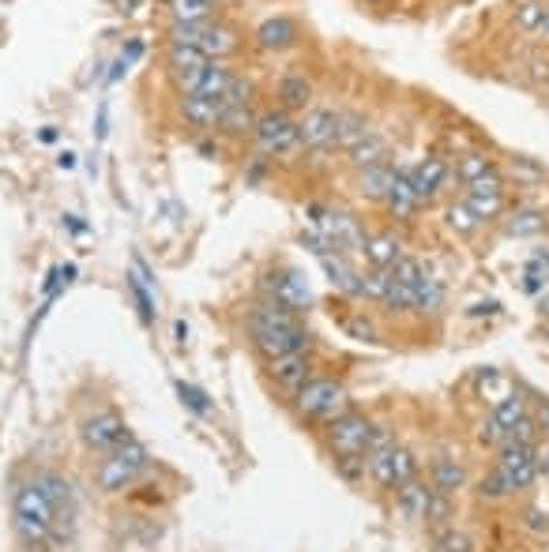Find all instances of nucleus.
I'll list each match as a JSON object with an SVG mask.
<instances>
[{"instance_id":"1","label":"nucleus","mask_w":549,"mask_h":552,"mask_svg":"<svg viewBox=\"0 0 549 552\" xmlns=\"http://www.w3.org/2000/svg\"><path fill=\"white\" fill-rule=\"evenodd\" d=\"M245 335H249L252 350L260 353L264 361L283 357V353H313V335L305 331L298 312L275 305L267 297H260L245 312Z\"/></svg>"},{"instance_id":"2","label":"nucleus","mask_w":549,"mask_h":552,"mask_svg":"<svg viewBox=\"0 0 549 552\" xmlns=\"http://www.w3.org/2000/svg\"><path fill=\"white\" fill-rule=\"evenodd\" d=\"M294 410H298L301 417L316 421V425H331V421H339V417L350 410V395H346V387L339 384V380H331V376H313V380L294 395Z\"/></svg>"},{"instance_id":"3","label":"nucleus","mask_w":549,"mask_h":552,"mask_svg":"<svg viewBox=\"0 0 549 552\" xmlns=\"http://www.w3.org/2000/svg\"><path fill=\"white\" fill-rule=\"evenodd\" d=\"M12 519H16V534L27 545H46L53 537V522H57V507L49 504L38 485H23L12 504Z\"/></svg>"},{"instance_id":"4","label":"nucleus","mask_w":549,"mask_h":552,"mask_svg":"<svg viewBox=\"0 0 549 552\" xmlns=\"http://www.w3.org/2000/svg\"><path fill=\"white\" fill-rule=\"evenodd\" d=\"M373 429H377V421L358 410H346L339 421L324 425V444H328L331 459H365Z\"/></svg>"},{"instance_id":"5","label":"nucleus","mask_w":549,"mask_h":552,"mask_svg":"<svg viewBox=\"0 0 549 552\" xmlns=\"http://www.w3.org/2000/svg\"><path fill=\"white\" fill-rule=\"evenodd\" d=\"M252 143H256V151L264 154V158H286V154L301 151L294 113H286L283 106L260 113L256 128H252Z\"/></svg>"},{"instance_id":"6","label":"nucleus","mask_w":549,"mask_h":552,"mask_svg":"<svg viewBox=\"0 0 549 552\" xmlns=\"http://www.w3.org/2000/svg\"><path fill=\"white\" fill-rule=\"evenodd\" d=\"M147 462H151V455H147V447L140 444V440H128V444H121L113 455H106V459L98 462V489L102 492H125L128 485H136V477L147 470Z\"/></svg>"},{"instance_id":"7","label":"nucleus","mask_w":549,"mask_h":552,"mask_svg":"<svg viewBox=\"0 0 549 552\" xmlns=\"http://www.w3.org/2000/svg\"><path fill=\"white\" fill-rule=\"evenodd\" d=\"M365 470H369V477H373L384 492H395V489H403L410 477H418V455H414L407 444L395 440L392 447L369 455V459H365Z\"/></svg>"},{"instance_id":"8","label":"nucleus","mask_w":549,"mask_h":552,"mask_svg":"<svg viewBox=\"0 0 549 552\" xmlns=\"http://www.w3.org/2000/svg\"><path fill=\"white\" fill-rule=\"evenodd\" d=\"M497 470L504 474V481L512 485V492H527L538 481V444H519V440H504L497 447Z\"/></svg>"},{"instance_id":"9","label":"nucleus","mask_w":549,"mask_h":552,"mask_svg":"<svg viewBox=\"0 0 549 552\" xmlns=\"http://www.w3.org/2000/svg\"><path fill=\"white\" fill-rule=\"evenodd\" d=\"M260 293H264L267 301H275V305L298 312V316H305V312L313 308L309 278L301 275V271H294V267H286V271H271V275L260 278Z\"/></svg>"},{"instance_id":"10","label":"nucleus","mask_w":549,"mask_h":552,"mask_svg":"<svg viewBox=\"0 0 549 552\" xmlns=\"http://www.w3.org/2000/svg\"><path fill=\"white\" fill-rule=\"evenodd\" d=\"M463 203L471 207L482 222H497L504 215V203H508V177L501 169H493L478 181L463 184Z\"/></svg>"},{"instance_id":"11","label":"nucleus","mask_w":549,"mask_h":552,"mask_svg":"<svg viewBox=\"0 0 549 552\" xmlns=\"http://www.w3.org/2000/svg\"><path fill=\"white\" fill-rule=\"evenodd\" d=\"M79 440H83L87 451H95V455H113L117 447L132 440V432H128V425L113 410H102V414L87 417L79 425Z\"/></svg>"},{"instance_id":"12","label":"nucleus","mask_w":549,"mask_h":552,"mask_svg":"<svg viewBox=\"0 0 549 552\" xmlns=\"http://www.w3.org/2000/svg\"><path fill=\"white\" fill-rule=\"evenodd\" d=\"M335 113L328 106H309L298 117V143L305 151H335Z\"/></svg>"},{"instance_id":"13","label":"nucleus","mask_w":549,"mask_h":552,"mask_svg":"<svg viewBox=\"0 0 549 552\" xmlns=\"http://www.w3.org/2000/svg\"><path fill=\"white\" fill-rule=\"evenodd\" d=\"M452 166H448V158H440V154H429V158H422L418 166H410V184H414V192H418V200L433 203L452 184Z\"/></svg>"},{"instance_id":"14","label":"nucleus","mask_w":549,"mask_h":552,"mask_svg":"<svg viewBox=\"0 0 549 552\" xmlns=\"http://www.w3.org/2000/svg\"><path fill=\"white\" fill-rule=\"evenodd\" d=\"M267 376L275 380V387H283L286 395L294 399L301 387L313 380V361H309V353H283V357L267 361Z\"/></svg>"},{"instance_id":"15","label":"nucleus","mask_w":549,"mask_h":552,"mask_svg":"<svg viewBox=\"0 0 549 552\" xmlns=\"http://www.w3.org/2000/svg\"><path fill=\"white\" fill-rule=\"evenodd\" d=\"M207 57L200 53V49L192 46H166V68H170L173 83H177V91L181 94H192V87H196V79L207 72Z\"/></svg>"},{"instance_id":"16","label":"nucleus","mask_w":549,"mask_h":552,"mask_svg":"<svg viewBox=\"0 0 549 552\" xmlns=\"http://www.w3.org/2000/svg\"><path fill=\"white\" fill-rule=\"evenodd\" d=\"M298 23L290 16H271L264 19L256 31H252V46L260 49V53H286V49L298 46Z\"/></svg>"},{"instance_id":"17","label":"nucleus","mask_w":549,"mask_h":552,"mask_svg":"<svg viewBox=\"0 0 549 552\" xmlns=\"http://www.w3.org/2000/svg\"><path fill=\"white\" fill-rule=\"evenodd\" d=\"M384 211L395 218V222H414V215L422 211V200L410 184V166H395V181L384 196Z\"/></svg>"},{"instance_id":"18","label":"nucleus","mask_w":549,"mask_h":552,"mask_svg":"<svg viewBox=\"0 0 549 552\" xmlns=\"http://www.w3.org/2000/svg\"><path fill=\"white\" fill-rule=\"evenodd\" d=\"M361 256L373 271H388L399 256H403V237L392 230H380V233H365V245H361Z\"/></svg>"},{"instance_id":"19","label":"nucleus","mask_w":549,"mask_h":552,"mask_svg":"<svg viewBox=\"0 0 549 552\" xmlns=\"http://www.w3.org/2000/svg\"><path fill=\"white\" fill-rule=\"evenodd\" d=\"M237 49H241V38H237L234 27H226L219 19H207L204 38H200V53H204L207 61L226 64V57H234Z\"/></svg>"},{"instance_id":"20","label":"nucleus","mask_w":549,"mask_h":552,"mask_svg":"<svg viewBox=\"0 0 549 552\" xmlns=\"http://www.w3.org/2000/svg\"><path fill=\"white\" fill-rule=\"evenodd\" d=\"M429 485L444 496H459L467 489V466L455 459V455H437L429 462Z\"/></svg>"},{"instance_id":"21","label":"nucleus","mask_w":549,"mask_h":552,"mask_svg":"<svg viewBox=\"0 0 549 552\" xmlns=\"http://www.w3.org/2000/svg\"><path fill=\"white\" fill-rule=\"evenodd\" d=\"M429 500H433V485L422 481V477H410L403 489H395V511L407 522H422Z\"/></svg>"},{"instance_id":"22","label":"nucleus","mask_w":549,"mask_h":552,"mask_svg":"<svg viewBox=\"0 0 549 552\" xmlns=\"http://www.w3.org/2000/svg\"><path fill=\"white\" fill-rule=\"evenodd\" d=\"M324 271H328V282L335 286L339 293H346L350 301H365V286H361V275L354 263L346 260V256H324Z\"/></svg>"},{"instance_id":"23","label":"nucleus","mask_w":549,"mask_h":552,"mask_svg":"<svg viewBox=\"0 0 549 552\" xmlns=\"http://www.w3.org/2000/svg\"><path fill=\"white\" fill-rule=\"evenodd\" d=\"M222 102L219 98H204V94H181V117L192 128H204V132H215V124L222 117Z\"/></svg>"},{"instance_id":"24","label":"nucleus","mask_w":549,"mask_h":552,"mask_svg":"<svg viewBox=\"0 0 549 552\" xmlns=\"http://www.w3.org/2000/svg\"><path fill=\"white\" fill-rule=\"evenodd\" d=\"M346 162H350L354 173H361V169H369V166H380V162H392V154H388V139L373 128L361 143H354V147L346 151Z\"/></svg>"},{"instance_id":"25","label":"nucleus","mask_w":549,"mask_h":552,"mask_svg":"<svg viewBox=\"0 0 549 552\" xmlns=\"http://www.w3.org/2000/svg\"><path fill=\"white\" fill-rule=\"evenodd\" d=\"M395 181V166L392 162H380V166H369L358 173V196L365 203H384V196H388V188H392Z\"/></svg>"},{"instance_id":"26","label":"nucleus","mask_w":549,"mask_h":552,"mask_svg":"<svg viewBox=\"0 0 549 552\" xmlns=\"http://www.w3.org/2000/svg\"><path fill=\"white\" fill-rule=\"evenodd\" d=\"M369 132H373V124L365 121V113H358V109H339L335 113V151H350Z\"/></svg>"},{"instance_id":"27","label":"nucleus","mask_w":549,"mask_h":552,"mask_svg":"<svg viewBox=\"0 0 549 552\" xmlns=\"http://www.w3.org/2000/svg\"><path fill=\"white\" fill-rule=\"evenodd\" d=\"M279 102L286 113H305L313 106V83L305 79V72H286L279 79Z\"/></svg>"},{"instance_id":"28","label":"nucleus","mask_w":549,"mask_h":552,"mask_svg":"<svg viewBox=\"0 0 549 552\" xmlns=\"http://www.w3.org/2000/svg\"><path fill=\"white\" fill-rule=\"evenodd\" d=\"M501 230L508 237H542L549 230V218L546 211H538V207H516L512 215L501 222Z\"/></svg>"},{"instance_id":"29","label":"nucleus","mask_w":549,"mask_h":552,"mask_svg":"<svg viewBox=\"0 0 549 552\" xmlns=\"http://www.w3.org/2000/svg\"><path fill=\"white\" fill-rule=\"evenodd\" d=\"M444 308H448V290H444V282L425 271V278L414 286V312H418V316H440Z\"/></svg>"},{"instance_id":"30","label":"nucleus","mask_w":549,"mask_h":552,"mask_svg":"<svg viewBox=\"0 0 549 552\" xmlns=\"http://www.w3.org/2000/svg\"><path fill=\"white\" fill-rule=\"evenodd\" d=\"M444 226H448V233H455V237H474L486 222L474 215L471 207L463 203V196H459V200L444 203Z\"/></svg>"},{"instance_id":"31","label":"nucleus","mask_w":549,"mask_h":552,"mask_svg":"<svg viewBox=\"0 0 549 552\" xmlns=\"http://www.w3.org/2000/svg\"><path fill=\"white\" fill-rule=\"evenodd\" d=\"M256 117H260V113H252V106H226L219 124H215V132H222V136H230V139H245V136H252V128H256Z\"/></svg>"},{"instance_id":"32","label":"nucleus","mask_w":549,"mask_h":552,"mask_svg":"<svg viewBox=\"0 0 549 552\" xmlns=\"http://www.w3.org/2000/svg\"><path fill=\"white\" fill-rule=\"evenodd\" d=\"M493 169H497V162H493L486 151H463L459 158H455L452 173L459 184H471V181H478V177L493 173Z\"/></svg>"},{"instance_id":"33","label":"nucleus","mask_w":549,"mask_h":552,"mask_svg":"<svg viewBox=\"0 0 549 552\" xmlns=\"http://www.w3.org/2000/svg\"><path fill=\"white\" fill-rule=\"evenodd\" d=\"M527 414H531V410H527V399H523L519 391H508V395H501V399L493 402V410H489V417L501 425L504 436H508V429H512L516 421H523Z\"/></svg>"},{"instance_id":"34","label":"nucleus","mask_w":549,"mask_h":552,"mask_svg":"<svg viewBox=\"0 0 549 552\" xmlns=\"http://www.w3.org/2000/svg\"><path fill=\"white\" fill-rule=\"evenodd\" d=\"M170 4L173 23H204V19H215V8L219 0H166Z\"/></svg>"},{"instance_id":"35","label":"nucleus","mask_w":549,"mask_h":552,"mask_svg":"<svg viewBox=\"0 0 549 552\" xmlns=\"http://www.w3.org/2000/svg\"><path fill=\"white\" fill-rule=\"evenodd\" d=\"M34 485L42 489V496H46L49 504L57 507V515H61V511H72V485H68L61 474H49L46 470V474L34 477Z\"/></svg>"},{"instance_id":"36","label":"nucleus","mask_w":549,"mask_h":552,"mask_svg":"<svg viewBox=\"0 0 549 552\" xmlns=\"http://www.w3.org/2000/svg\"><path fill=\"white\" fill-rule=\"evenodd\" d=\"M230 79H234V72L226 68V64L211 61L207 64V72L200 79H196V87H192V94H204V98H219L226 94V87H230Z\"/></svg>"},{"instance_id":"37","label":"nucleus","mask_w":549,"mask_h":552,"mask_svg":"<svg viewBox=\"0 0 549 552\" xmlns=\"http://www.w3.org/2000/svg\"><path fill=\"white\" fill-rule=\"evenodd\" d=\"M478 496H482V500H486V504H504V500H512V496H516V492H512V485H508V481H504V474H501V470H497V466H493V470H489V474L482 477V481H478Z\"/></svg>"},{"instance_id":"38","label":"nucleus","mask_w":549,"mask_h":552,"mask_svg":"<svg viewBox=\"0 0 549 552\" xmlns=\"http://www.w3.org/2000/svg\"><path fill=\"white\" fill-rule=\"evenodd\" d=\"M455 496H444V492L433 489V500H429V507H425V526H437V530H448L452 526V515H455Z\"/></svg>"},{"instance_id":"39","label":"nucleus","mask_w":549,"mask_h":552,"mask_svg":"<svg viewBox=\"0 0 549 552\" xmlns=\"http://www.w3.org/2000/svg\"><path fill=\"white\" fill-rule=\"evenodd\" d=\"M125 286H128V297L136 301V312H140V320L151 327V323H155V290H147V286H143L136 275H128Z\"/></svg>"},{"instance_id":"40","label":"nucleus","mask_w":549,"mask_h":552,"mask_svg":"<svg viewBox=\"0 0 549 552\" xmlns=\"http://www.w3.org/2000/svg\"><path fill=\"white\" fill-rule=\"evenodd\" d=\"M519 286H523V293L538 297L542 290H549V267L538 260V256H531V260H527V267H523V278H519Z\"/></svg>"},{"instance_id":"41","label":"nucleus","mask_w":549,"mask_h":552,"mask_svg":"<svg viewBox=\"0 0 549 552\" xmlns=\"http://www.w3.org/2000/svg\"><path fill=\"white\" fill-rule=\"evenodd\" d=\"M388 275H392L395 282H403V286H418V282L425 278V267L418 256H407V252H403V256L388 267Z\"/></svg>"},{"instance_id":"42","label":"nucleus","mask_w":549,"mask_h":552,"mask_svg":"<svg viewBox=\"0 0 549 552\" xmlns=\"http://www.w3.org/2000/svg\"><path fill=\"white\" fill-rule=\"evenodd\" d=\"M252 98H256V83L249 76H237L230 79V87L222 94V106H252Z\"/></svg>"},{"instance_id":"43","label":"nucleus","mask_w":549,"mask_h":552,"mask_svg":"<svg viewBox=\"0 0 549 552\" xmlns=\"http://www.w3.org/2000/svg\"><path fill=\"white\" fill-rule=\"evenodd\" d=\"M433 552H474V537L463 534V530H455V526H448V530H440L437 534Z\"/></svg>"},{"instance_id":"44","label":"nucleus","mask_w":549,"mask_h":552,"mask_svg":"<svg viewBox=\"0 0 549 552\" xmlns=\"http://www.w3.org/2000/svg\"><path fill=\"white\" fill-rule=\"evenodd\" d=\"M542 16H546V4L542 0H523L516 8V27L519 31H534L538 34V27H542Z\"/></svg>"},{"instance_id":"45","label":"nucleus","mask_w":549,"mask_h":552,"mask_svg":"<svg viewBox=\"0 0 549 552\" xmlns=\"http://www.w3.org/2000/svg\"><path fill=\"white\" fill-rule=\"evenodd\" d=\"M346 335L350 338H358V342H377V323L369 320V316H365V312H354V316H346Z\"/></svg>"},{"instance_id":"46","label":"nucleus","mask_w":549,"mask_h":552,"mask_svg":"<svg viewBox=\"0 0 549 552\" xmlns=\"http://www.w3.org/2000/svg\"><path fill=\"white\" fill-rule=\"evenodd\" d=\"M177 395H181V402H185V406H189L196 417L211 414V402H207V395L196 384H185V380H181V384H177Z\"/></svg>"},{"instance_id":"47","label":"nucleus","mask_w":549,"mask_h":552,"mask_svg":"<svg viewBox=\"0 0 549 552\" xmlns=\"http://www.w3.org/2000/svg\"><path fill=\"white\" fill-rule=\"evenodd\" d=\"M335 474L343 477V481H350V485H358V481H365V459H335Z\"/></svg>"},{"instance_id":"48","label":"nucleus","mask_w":549,"mask_h":552,"mask_svg":"<svg viewBox=\"0 0 549 552\" xmlns=\"http://www.w3.org/2000/svg\"><path fill=\"white\" fill-rule=\"evenodd\" d=\"M523 526L538 537H549V511H542V507H527V511H523Z\"/></svg>"},{"instance_id":"49","label":"nucleus","mask_w":549,"mask_h":552,"mask_svg":"<svg viewBox=\"0 0 549 552\" xmlns=\"http://www.w3.org/2000/svg\"><path fill=\"white\" fill-rule=\"evenodd\" d=\"M463 316H471V320H482L486 316V320H493V316H501V301H493V297L489 301H474V305L463 308Z\"/></svg>"},{"instance_id":"50","label":"nucleus","mask_w":549,"mask_h":552,"mask_svg":"<svg viewBox=\"0 0 549 552\" xmlns=\"http://www.w3.org/2000/svg\"><path fill=\"white\" fill-rule=\"evenodd\" d=\"M512 169H519V173H523L527 181H546V169L534 166L531 158H516V162H512Z\"/></svg>"},{"instance_id":"51","label":"nucleus","mask_w":549,"mask_h":552,"mask_svg":"<svg viewBox=\"0 0 549 552\" xmlns=\"http://www.w3.org/2000/svg\"><path fill=\"white\" fill-rule=\"evenodd\" d=\"M140 57H143V42H128L125 53H121V61H125V64L140 61Z\"/></svg>"},{"instance_id":"52","label":"nucleus","mask_w":549,"mask_h":552,"mask_svg":"<svg viewBox=\"0 0 549 552\" xmlns=\"http://www.w3.org/2000/svg\"><path fill=\"white\" fill-rule=\"evenodd\" d=\"M534 305H538V312H542V316L549 320V290L538 293V297H534Z\"/></svg>"},{"instance_id":"53","label":"nucleus","mask_w":549,"mask_h":552,"mask_svg":"<svg viewBox=\"0 0 549 552\" xmlns=\"http://www.w3.org/2000/svg\"><path fill=\"white\" fill-rule=\"evenodd\" d=\"M538 477H549V451H538Z\"/></svg>"},{"instance_id":"54","label":"nucleus","mask_w":549,"mask_h":552,"mask_svg":"<svg viewBox=\"0 0 549 552\" xmlns=\"http://www.w3.org/2000/svg\"><path fill=\"white\" fill-rule=\"evenodd\" d=\"M531 256H538V260H542V263H546V267H549V241H542V245L534 248Z\"/></svg>"},{"instance_id":"55","label":"nucleus","mask_w":549,"mask_h":552,"mask_svg":"<svg viewBox=\"0 0 549 552\" xmlns=\"http://www.w3.org/2000/svg\"><path fill=\"white\" fill-rule=\"evenodd\" d=\"M200 154H215V158H219V143H211V139H200Z\"/></svg>"},{"instance_id":"56","label":"nucleus","mask_w":549,"mask_h":552,"mask_svg":"<svg viewBox=\"0 0 549 552\" xmlns=\"http://www.w3.org/2000/svg\"><path fill=\"white\" fill-rule=\"evenodd\" d=\"M57 162H61V169H72V166H76V154H72V151H64L61 158H57Z\"/></svg>"},{"instance_id":"57","label":"nucleus","mask_w":549,"mask_h":552,"mask_svg":"<svg viewBox=\"0 0 549 552\" xmlns=\"http://www.w3.org/2000/svg\"><path fill=\"white\" fill-rule=\"evenodd\" d=\"M538 34H546V38H549V4H546V16H542V27H538Z\"/></svg>"},{"instance_id":"58","label":"nucleus","mask_w":549,"mask_h":552,"mask_svg":"<svg viewBox=\"0 0 549 552\" xmlns=\"http://www.w3.org/2000/svg\"><path fill=\"white\" fill-rule=\"evenodd\" d=\"M546 338H549V323H546Z\"/></svg>"}]
</instances>
